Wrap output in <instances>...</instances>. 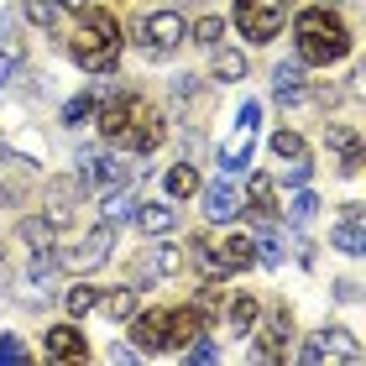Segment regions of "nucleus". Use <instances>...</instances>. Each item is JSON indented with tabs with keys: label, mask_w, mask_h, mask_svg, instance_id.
<instances>
[{
	"label": "nucleus",
	"mask_w": 366,
	"mask_h": 366,
	"mask_svg": "<svg viewBox=\"0 0 366 366\" xmlns=\"http://www.w3.org/2000/svg\"><path fill=\"white\" fill-rule=\"evenodd\" d=\"M252 246H257V262H267V267H277V262L288 257V246H282V236H277V230H262V236H257Z\"/></svg>",
	"instance_id": "nucleus-23"
},
{
	"label": "nucleus",
	"mask_w": 366,
	"mask_h": 366,
	"mask_svg": "<svg viewBox=\"0 0 366 366\" xmlns=\"http://www.w3.org/2000/svg\"><path fill=\"white\" fill-rule=\"evenodd\" d=\"M0 361H16V366H21V361H31V351H26L16 335H6V340H0Z\"/></svg>",
	"instance_id": "nucleus-32"
},
{
	"label": "nucleus",
	"mask_w": 366,
	"mask_h": 366,
	"mask_svg": "<svg viewBox=\"0 0 366 366\" xmlns=\"http://www.w3.org/2000/svg\"><path fill=\"white\" fill-rule=\"evenodd\" d=\"M330 356H340V361H361V345L356 340H345V335H320V340H309L304 345V356L298 361H309V366H320Z\"/></svg>",
	"instance_id": "nucleus-12"
},
{
	"label": "nucleus",
	"mask_w": 366,
	"mask_h": 366,
	"mask_svg": "<svg viewBox=\"0 0 366 366\" xmlns=\"http://www.w3.org/2000/svg\"><path fill=\"white\" fill-rule=\"evenodd\" d=\"M314 209H320V199H314L304 183H298V194H293V204H288V220H293V225H309V220H314Z\"/></svg>",
	"instance_id": "nucleus-26"
},
{
	"label": "nucleus",
	"mask_w": 366,
	"mask_h": 366,
	"mask_svg": "<svg viewBox=\"0 0 366 366\" xmlns=\"http://www.w3.org/2000/svg\"><path fill=\"white\" fill-rule=\"evenodd\" d=\"M241 204H246V199H241V189L230 178H220V183H209V189H204V220L209 225H230L241 214Z\"/></svg>",
	"instance_id": "nucleus-9"
},
{
	"label": "nucleus",
	"mask_w": 366,
	"mask_h": 366,
	"mask_svg": "<svg viewBox=\"0 0 366 366\" xmlns=\"http://www.w3.org/2000/svg\"><path fill=\"white\" fill-rule=\"evenodd\" d=\"M293 47H298V63H320V69H330V63H340L345 53H351V31H345V21L330 6H314V11H298Z\"/></svg>",
	"instance_id": "nucleus-2"
},
{
	"label": "nucleus",
	"mask_w": 366,
	"mask_h": 366,
	"mask_svg": "<svg viewBox=\"0 0 366 366\" xmlns=\"http://www.w3.org/2000/svg\"><path fill=\"white\" fill-rule=\"evenodd\" d=\"M47 356L53 361H84L89 345H84V335H79L74 325H53L47 330Z\"/></svg>",
	"instance_id": "nucleus-13"
},
{
	"label": "nucleus",
	"mask_w": 366,
	"mask_h": 366,
	"mask_svg": "<svg viewBox=\"0 0 366 366\" xmlns=\"http://www.w3.org/2000/svg\"><path fill=\"white\" fill-rule=\"evenodd\" d=\"M69 53L79 58V69L110 74L121 63V21L110 11H79V21L69 26Z\"/></svg>",
	"instance_id": "nucleus-3"
},
{
	"label": "nucleus",
	"mask_w": 366,
	"mask_h": 366,
	"mask_svg": "<svg viewBox=\"0 0 366 366\" xmlns=\"http://www.w3.org/2000/svg\"><path fill=\"white\" fill-rule=\"evenodd\" d=\"M189 356H194L199 366H204V361H214L220 351H214V340H194V345H189Z\"/></svg>",
	"instance_id": "nucleus-33"
},
{
	"label": "nucleus",
	"mask_w": 366,
	"mask_h": 366,
	"mask_svg": "<svg viewBox=\"0 0 366 366\" xmlns=\"http://www.w3.org/2000/svg\"><path fill=\"white\" fill-rule=\"evenodd\" d=\"M105 314H115V320H131L137 314V288H115L105 298Z\"/></svg>",
	"instance_id": "nucleus-29"
},
{
	"label": "nucleus",
	"mask_w": 366,
	"mask_h": 366,
	"mask_svg": "<svg viewBox=\"0 0 366 366\" xmlns=\"http://www.w3.org/2000/svg\"><path fill=\"white\" fill-rule=\"evenodd\" d=\"M137 42H142L152 58H168L173 47L183 42V16H178V11H152V16L137 26Z\"/></svg>",
	"instance_id": "nucleus-6"
},
{
	"label": "nucleus",
	"mask_w": 366,
	"mask_h": 366,
	"mask_svg": "<svg viewBox=\"0 0 366 366\" xmlns=\"http://www.w3.org/2000/svg\"><path fill=\"white\" fill-rule=\"evenodd\" d=\"M63 304H69L74 320H84L89 309H99V293H94V288H69V293H63Z\"/></svg>",
	"instance_id": "nucleus-27"
},
{
	"label": "nucleus",
	"mask_w": 366,
	"mask_h": 366,
	"mask_svg": "<svg viewBox=\"0 0 366 366\" xmlns=\"http://www.w3.org/2000/svg\"><path fill=\"white\" fill-rule=\"evenodd\" d=\"M236 26L246 42H272L282 31V6L277 0H236Z\"/></svg>",
	"instance_id": "nucleus-5"
},
{
	"label": "nucleus",
	"mask_w": 366,
	"mask_h": 366,
	"mask_svg": "<svg viewBox=\"0 0 366 366\" xmlns=\"http://www.w3.org/2000/svg\"><path fill=\"white\" fill-rule=\"evenodd\" d=\"M110 246H115V220H105V225H94V230H89V236L79 241V246H74V252L63 257V262H69L74 272H94L99 262H110Z\"/></svg>",
	"instance_id": "nucleus-8"
},
{
	"label": "nucleus",
	"mask_w": 366,
	"mask_h": 366,
	"mask_svg": "<svg viewBox=\"0 0 366 366\" xmlns=\"http://www.w3.org/2000/svg\"><path fill=\"white\" fill-rule=\"evenodd\" d=\"M272 152H277L282 162H309V147H304L298 131H277V137H272Z\"/></svg>",
	"instance_id": "nucleus-21"
},
{
	"label": "nucleus",
	"mask_w": 366,
	"mask_h": 366,
	"mask_svg": "<svg viewBox=\"0 0 366 366\" xmlns=\"http://www.w3.org/2000/svg\"><path fill=\"white\" fill-rule=\"evenodd\" d=\"M257 131H262V105H257V99H246L241 115H236V131H230V142L220 147V168H225V173H241L246 162H252Z\"/></svg>",
	"instance_id": "nucleus-4"
},
{
	"label": "nucleus",
	"mask_w": 366,
	"mask_h": 366,
	"mask_svg": "<svg viewBox=\"0 0 366 366\" xmlns=\"http://www.w3.org/2000/svg\"><path fill=\"white\" fill-rule=\"evenodd\" d=\"M194 189H199V173L189 168V162H178V168H168V194H173V199H189Z\"/></svg>",
	"instance_id": "nucleus-24"
},
{
	"label": "nucleus",
	"mask_w": 366,
	"mask_h": 366,
	"mask_svg": "<svg viewBox=\"0 0 366 366\" xmlns=\"http://www.w3.org/2000/svg\"><path fill=\"white\" fill-rule=\"evenodd\" d=\"M220 31H225L220 16H204V21L194 26V42H199V47H214V42H220Z\"/></svg>",
	"instance_id": "nucleus-31"
},
{
	"label": "nucleus",
	"mask_w": 366,
	"mask_h": 366,
	"mask_svg": "<svg viewBox=\"0 0 366 366\" xmlns=\"http://www.w3.org/2000/svg\"><path fill=\"white\" fill-rule=\"evenodd\" d=\"M131 204H137V199L126 194V183H115V189L105 194V204H99V209H105V220H126V214H131Z\"/></svg>",
	"instance_id": "nucleus-25"
},
{
	"label": "nucleus",
	"mask_w": 366,
	"mask_h": 366,
	"mask_svg": "<svg viewBox=\"0 0 366 366\" xmlns=\"http://www.w3.org/2000/svg\"><path fill=\"white\" fill-rule=\"evenodd\" d=\"M99 137L121 152H152L162 142V110L142 94H121L99 110Z\"/></svg>",
	"instance_id": "nucleus-1"
},
{
	"label": "nucleus",
	"mask_w": 366,
	"mask_h": 366,
	"mask_svg": "<svg viewBox=\"0 0 366 366\" xmlns=\"http://www.w3.org/2000/svg\"><path fill=\"white\" fill-rule=\"evenodd\" d=\"M241 199H252V209L262 214V220H272V214H277V199H272V178H267V173H257L252 189H246Z\"/></svg>",
	"instance_id": "nucleus-19"
},
{
	"label": "nucleus",
	"mask_w": 366,
	"mask_h": 366,
	"mask_svg": "<svg viewBox=\"0 0 366 366\" xmlns=\"http://www.w3.org/2000/svg\"><path fill=\"white\" fill-rule=\"evenodd\" d=\"M110 361L121 366V361H137V351H131V345H110Z\"/></svg>",
	"instance_id": "nucleus-34"
},
{
	"label": "nucleus",
	"mask_w": 366,
	"mask_h": 366,
	"mask_svg": "<svg viewBox=\"0 0 366 366\" xmlns=\"http://www.w3.org/2000/svg\"><path fill=\"white\" fill-rule=\"evenodd\" d=\"M288 314H272V320H267V330H262V340H257V356L262 361H277L282 356V340H288Z\"/></svg>",
	"instance_id": "nucleus-18"
},
{
	"label": "nucleus",
	"mask_w": 366,
	"mask_h": 366,
	"mask_svg": "<svg viewBox=\"0 0 366 366\" xmlns=\"http://www.w3.org/2000/svg\"><path fill=\"white\" fill-rule=\"evenodd\" d=\"M137 225L147 230V236H168V230L178 225V209L173 204H142L137 209Z\"/></svg>",
	"instance_id": "nucleus-17"
},
{
	"label": "nucleus",
	"mask_w": 366,
	"mask_h": 366,
	"mask_svg": "<svg viewBox=\"0 0 366 366\" xmlns=\"http://www.w3.org/2000/svg\"><path fill=\"white\" fill-rule=\"evenodd\" d=\"M335 246L345 257H361L366 246H361V204H345V220L335 225Z\"/></svg>",
	"instance_id": "nucleus-16"
},
{
	"label": "nucleus",
	"mask_w": 366,
	"mask_h": 366,
	"mask_svg": "<svg viewBox=\"0 0 366 366\" xmlns=\"http://www.w3.org/2000/svg\"><path fill=\"white\" fill-rule=\"evenodd\" d=\"M252 325H257V304H252V298H236V304H230V330L246 335Z\"/></svg>",
	"instance_id": "nucleus-30"
},
{
	"label": "nucleus",
	"mask_w": 366,
	"mask_h": 366,
	"mask_svg": "<svg viewBox=\"0 0 366 366\" xmlns=\"http://www.w3.org/2000/svg\"><path fill=\"white\" fill-rule=\"evenodd\" d=\"M89 115H94V94H79V99H69V105H63V126H84L89 121Z\"/></svg>",
	"instance_id": "nucleus-28"
},
{
	"label": "nucleus",
	"mask_w": 366,
	"mask_h": 366,
	"mask_svg": "<svg viewBox=\"0 0 366 366\" xmlns=\"http://www.w3.org/2000/svg\"><path fill=\"white\" fill-rule=\"evenodd\" d=\"M330 147L340 152V173H345V178H356V173H361V142H356V131L330 126Z\"/></svg>",
	"instance_id": "nucleus-15"
},
{
	"label": "nucleus",
	"mask_w": 366,
	"mask_h": 366,
	"mask_svg": "<svg viewBox=\"0 0 366 366\" xmlns=\"http://www.w3.org/2000/svg\"><path fill=\"white\" fill-rule=\"evenodd\" d=\"M79 11H84V0H26V16L37 26H53V31H63L69 16H79Z\"/></svg>",
	"instance_id": "nucleus-11"
},
{
	"label": "nucleus",
	"mask_w": 366,
	"mask_h": 366,
	"mask_svg": "<svg viewBox=\"0 0 366 366\" xmlns=\"http://www.w3.org/2000/svg\"><path fill=\"white\" fill-rule=\"evenodd\" d=\"M178 272V252L173 246H152V252L142 257V277H173Z\"/></svg>",
	"instance_id": "nucleus-20"
},
{
	"label": "nucleus",
	"mask_w": 366,
	"mask_h": 366,
	"mask_svg": "<svg viewBox=\"0 0 366 366\" xmlns=\"http://www.w3.org/2000/svg\"><path fill=\"white\" fill-rule=\"evenodd\" d=\"M11 74V53H0V79H6Z\"/></svg>",
	"instance_id": "nucleus-35"
},
{
	"label": "nucleus",
	"mask_w": 366,
	"mask_h": 366,
	"mask_svg": "<svg viewBox=\"0 0 366 366\" xmlns=\"http://www.w3.org/2000/svg\"><path fill=\"white\" fill-rule=\"evenodd\" d=\"M131 335H137V351H173V309H147L137 314V325H131Z\"/></svg>",
	"instance_id": "nucleus-7"
},
{
	"label": "nucleus",
	"mask_w": 366,
	"mask_h": 366,
	"mask_svg": "<svg viewBox=\"0 0 366 366\" xmlns=\"http://www.w3.org/2000/svg\"><path fill=\"white\" fill-rule=\"evenodd\" d=\"M74 194H84V178H58L53 189H47V225L74 220Z\"/></svg>",
	"instance_id": "nucleus-10"
},
{
	"label": "nucleus",
	"mask_w": 366,
	"mask_h": 366,
	"mask_svg": "<svg viewBox=\"0 0 366 366\" xmlns=\"http://www.w3.org/2000/svg\"><path fill=\"white\" fill-rule=\"evenodd\" d=\"M241 74H246V58L230 53V47H220V53H214V79H220V84H236Z\"/></svg>",
	"instance_id": "nucleus-22"
},
{
	"label": "nucleus",
	"mask_w": 366,
	"mask_h": 366,
	"mask_svg": "<svg viewBox=\"0 0 366 366\" xmlns=\"http://www.w3.org/2000/svg\"><path fill=\"white\" fill-rule=\"evenodd\" d=\"M272 89L282 105H298L304 99V63H277L272 69Z\"/></svg>",
	"instance_id": "nucleus-14"
}]
</instances>
